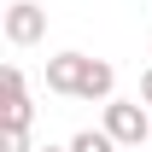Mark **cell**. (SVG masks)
Listing matches in <instances>:
<instances>
[{"label": "cell", "instance_id": "5", "mask_svg": "<svg viewBox=\"0 0 152 152\" xmlns=\"http://www.w3.org/2000/svg\"><path fill=\"white\" fill-rule=\"evenodd\" d=\"M111 88H117V70L105 58H88V76H82V94L76 99H111Z\"/></svg>", "mask_w": 152, "mask_h": 152}, {"label": "cell", "instance_id": "3", "mask_svg": "<svg viewBox=\"0 0 152 152\" xmlns=\"http://www.w3.org/2000/svg\"><path fill=\"white\" fill-rule=\"evenodd\" d=\"M82 76H88V53H53L47 58V88H53V94L76 99L82 94Z\"/></svg>", "mask_w": 152, "mask_h": 152}, {"label": "cell", "instance_id": "1", "mask_svg": "<svg viewBox=\"0 0 152 152\" xmlns=\"http://www.w3.org/2000/svg\"><path fill=\"white\" fill-rule=\"evenodd\" d=\"M99 129L117 146H140V140H152V105H140V99H105V123Z\"/></svg>", "mask_w": 152, "mask_h": 152}, {"label": "cell", "instance_id": "9", "mask_svg": "<svg viewBox=\"0 0 152 152\" xmlns=\"http://www.w3.org/2000/svg\"><path fill=\"white\" fill-rule=\"evenodd\" d=\"M41 152H70V146H41Z\"/></svg>", "mask_w": 152, "mask_h": 152}, {"label": "cell", "instance_id": "4", "mask_svg": "<svg viewBox=\"0 0 152 152\" xmlns=\"http://www.w3.org/2000/svg\"><path fill=\"white\" fill-rule=\"evenodd\" d=\"M29 117H35V105L23 94V70L6 64V129H29Z\"/></svg>", "mask_w": 152, "mask_h": 152}, {"label": "cell", "instance_id": "8", "mask_svg": "<svg viewBox=\"0 0 152 152\" xmlns=\"http://www.w3.org/2000/svg\"><path fill=\"white\" fill-rule=\"evenodd\" d=\"M140 99H146V105H152V64H146V70H140Z\"/></svg>", "mask_w": 152, "mask_h": 152}, {"label": "cell", "instance_id": "7", "mask_svg": "<svg viewBox=\"0 0 152 152\" xmlns=\"http://www.w3.org/2000/svg\"><path fill=\"white\" fill-rule=\"evenodd\" d=\"M0 152H29V129H6V140H0Z\"/></svg>", "mask_w": 152, "mask_h": 152}, {"label": "cell", "instance_id": "2", "mask_svg": "<svg viewBox=\"0 0 152 152\" xmlns=\"http://www.w3.org/2000/svg\"><path fill=\"white\" fill-rule=\"evenodd\" d=\"M41 35H47V12H41L35 0H12L6 6V41L12 47H35Z\"/></svg>", "mask_w": 152, "mask_h": 152}, {"label": "cell", "instance_id": "6", "mask_svg": "<svg viewBox=\"0 0 152 152\" xmlns=\"http://www.w3.org/2000/svg\"><path fill=\"white\" fill-rule=\"evenodd\" d=\"M70 152H117V140L105 129H82V134H70Z\"/></svg>", "mask_w": 152, "mask_h": 152}]
</instances>
